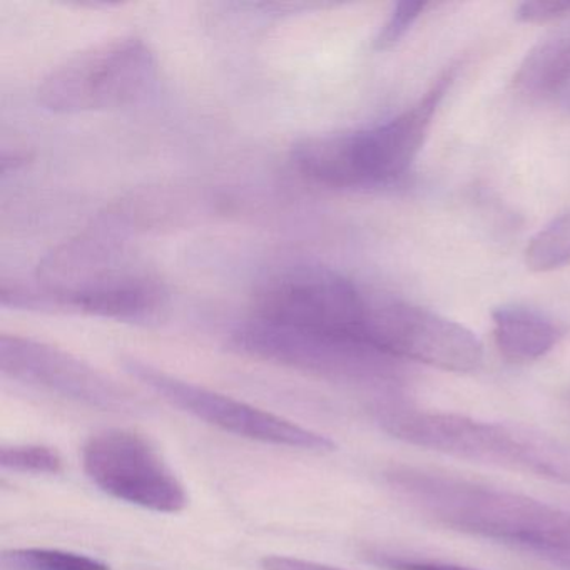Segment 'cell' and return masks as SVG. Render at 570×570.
<instances>
[{
	"mask_svg": "<svg viewBox=\"0 0 570 570\" xmlns=\"http://www.w3.org/2000/svg\"><path fill=\"white\" fill-rule=\"evenodd\" d=\"M386 480L410 505L443 525L570 553V513L549 503L415 466H395Z\"/></svg>",
	"mask_w": 570,
	"mask_h": 570,
	"instance_id": "obj_1",
	"label": "cell"
},
{
	"mask_svg": "<svg viewBox=\"0 0 570 570\" xmlns=\"http://www.w3.org/2000/svg\"><path fill=\"white\" fill-rule=\"evenodd\" d=\"M453 78V71H446L412 108L383 125L302 139L293 146V166L326 188H375L399 181L419 156Z\"/></svg>",
	"mask_w": 570,
	"mask_h": 570,
	"instance_id": "obj_2",
	"label": "cell"
},
{
	"mask_svg": "<svg viewBox=\"0 0 570 570\" xmlns=\"http://www.w3.org/2000/svg\"><path fill=\"white\" fill-rule=\"evenodd\" d=\"M379 422L390 435L420 449L570 483V450L547 439L453 413L395 406L380 410Z\"/></svg>",
	"mask_w": 570,
	"mask_h": 570,
	"instance_id": "obj_3",
	"label": "cell"
},
{
	"mask_svg": "<svg viewBox=\"0 0 570 570\" xmlns=\"http://www.w3.org/2000/svg\"><path fill=\"white\" fill-rule=\"evenodd\" d=\"M373 296L335 269L289 265L258 283L252 316L373 348L368 340Z\"/></svg>",
	"mask_w": 570,
	"mask_h": 570,
	"instance_id": "obj_4",
	"label": "cell"
},
{
	"mask_svg": "<svg viewBox=\"0 0 570 570\" xmlns=\"http://www.w3.org/2000/svg\"><path fill=\"white\" fill-rule=\"evenodd\" d=\"M156 59L142 39H112L68 59L39 86V102L61 115L112 111L148 98L155 88Z\"/></svg>",
	"mask_w": 570,
	"mask_h": 570,
	"instance_id": "obj_5",
	"label": "cell"
},
{
	"mask_svg": "<svg viewBox=\"0 0 570 570\" xmlns=\"http://www.w3.org/2000/svg\"><path fill=\"white\" fill-rule=\"evenodd\" d=\"M236 352L276 365L288 366L332 382L383 386L399 376V360L368 346L328 338L316 333L276 325L265 320H246L233 332Z\"/></svg>",
	"mask_w": 570,
	"mask_h": 570,
	"instance_id": "obj_6",
	"label": "cell"
},
{
	"mask_svg": "<svg viewBox=\"0 0 570 570\" xmlns=\"http://www.w3.org/2000/svg\"><path fill=\"white\" fill-rule=\"evenodd\" d=\"M122 368L183 412L243 439L306 452L323 453L336 449V443L322 433L313 432L283 416L273 415L258 406L169 375L141 360L125 358Z\"/></svg>",
	"mask_w": 570,
	"mask_h": 570,
	"instance_id": "obj_7",
	"label": "cell"
},
{
	"mask_svg": "<svg viewBox=\"0 0 570 570\" xmlns=\"http://www.w3.org/2000/svg\"><path fill=\"white\" fill-rule=\"evenodd\" d=\"M82 465L96 487L122 502L159 513H178L188 505L185 485L139 433H96L82 449Z\"/></svg>",
	"mask_w": 570,
	"mask_h": 570,
	"instance_id": "obj_8",
	"label": "cell"
},
{
	"mask_svg": "<svg viewBox=\"0 0 570 570\" xmlns=\"http://www.w3.org/2000/svg\"><path fill=\"white\" fill-rule=\"evenodd\" d=\"M370 345L395 360L446 372H472L483 360L480 340L460 323L392 296L373 298Z\"/></svg>",
	"mask_w": 570,
	"mask_h": 570,
	"instance_id": "obj_9",
	"label": "cell"
},
{
	"mask_svg": "<svg viewBox=\"0 0 570 570\" xmlns=\"http://www.w3.org/2000/svg\"><path fill=\"white\" fill-rule=\"evenodd\" d=\"M0 370L9 379L108 412H135L128 390L71 353L18 335L0 336Z\"/></svg>",
	"mask_w": 570,
	"mask_h": 570,
	"instance_id": "obj_10",
	"label": "cell"
},
{
	"mask_svg": "<svg viewBox=\"0 0 570 570\" xmlns=\"http://www.w3.org/2000/svg\"><path fill=\"white\" fill-rule=\"evenodd\" d=\"M492 318L497 346L512 362L542 358L560 338L559 328L550 320L522 306H502Z\"/></svg>",
	"mask_w": 570,
	"mask_h": 570,
	"instance_id": "obj_11",
	"label": "cell"
},
{
	"mask_svg": "<svg viewBox=\"0 0 570 570\" xmlns=\"http://www.w3.org/2000/svg\"><path fill=\"white\" fill-rule=\"evenodd\" d=\"M570 82V29L540 41L523 59L513 78L520 95L547 98Z\"/></svg>",
	"mask_w": 570,
	"mask_h": 570,
	"instance_id": "obj_12",
	"label": "cell"
},
{
	"mask_svg": "<svg viewBox=\"0 0 570 570\" xmlns=\"http://www.w3.org/2000/svg\"><path fill=\"white\" fill-rule=\"evenodd\" d=\"M2 567L4 570H111L108 563L85 553L38 547L6 550Z\"/></svg>",
	"mask_w": 570,
	"mask_h": 570,
	"instance_id": "obj_13",
	"label": "cell"
},
{
	"mask_svg": "<svg viewBox=\"0 0 570 570\" xmlns=\"http://www.w3.org/2000/svg\"><path fill=\"white\" fill-rule=\"evenodd\" d=\"M525 259L533 272H550L570 262V209L533 236Z\"/></svg>",
	"mask_w": 570,
	"mask_h": 570,
	"instance_id": "obj_14",
	"label": "cell"
},
{
	"mask_svg": "<svg viewBox=\"0 0 570 570\" xmlns=\"http://www.w3.org/2000/svg\"><path fill=\"white\" fill-rule=\"evenodd\" d=\"M0 465L12 472L56 475L62 472L61 455L58 450L46 445L4 446L0 452Z\"/></svg>",
	"mask_w": 570,
	"mask_h": 570,
	"instance_id": "obj_15",
	"label": "cell"
},
{
	"mask_svg": "<svg viewBox=\"0 0 570 570\" xmlns=\"http://www.w3.org/2000/svg\"><path fill=\"white\" fill-rule=\"evenodd\" d=\"M426 2H412V0H405V2H399L390 14L389 21L383 24L380 29L379 36L373 42V48L376 51H386L392 49L393 46L399 45L406 32L410 31L416 19L422 16V12L426 9Z\"/></svg>",
	"mask_w": 570,
	"mask_h": 570,
	"instance_id": "obj_16",
	"label": "cell"
},
{
	"mask_svg": "<svg viewBox=\"0 0 570 570\" xmlns=\"http://www.w3.org/2000/svg\"><path fill=\"white\" fill-rule=\"evenodd\" d=\"M570 16V0H529L517 9V19L530 24L556 21Z\"/></svg>",
	"mask_w": 570,
	"mask_h": 570,
	"instance_id": "obj_17",
	"label": "cell"
},
{
	"mask_svg": "<svg viewBox=\"0 0 570 570\" xmlns=\"http://www.w3.org/2000/svg\"><path fill=\"white\" fill-rule=\"evenodd\" d=\"M376 566L389 570H479L456 563L440 562V560L415 559V557L395 556V553L376 552L370 556Z\"/></svg>",
	"mask_w": 570,
	"mask_h": 570,
	"instance_id": "obj_18",
	"label": "cell"
},
{
	"mask_svg": "<svg viewBox=\"0 0 570 570\" xmlns=\"http://www.w3.org/2000/svg\"><path fill=\"white\" fill-rule=\"evenodd\" d=\"M265 570H342L298 557L269 556L262 560Z\"/></svg>",
	"mask_w": 570,
	"mask_h": 570,
	"instance_id": "obj_19",
	"label": "cell"
}]
</instances>
